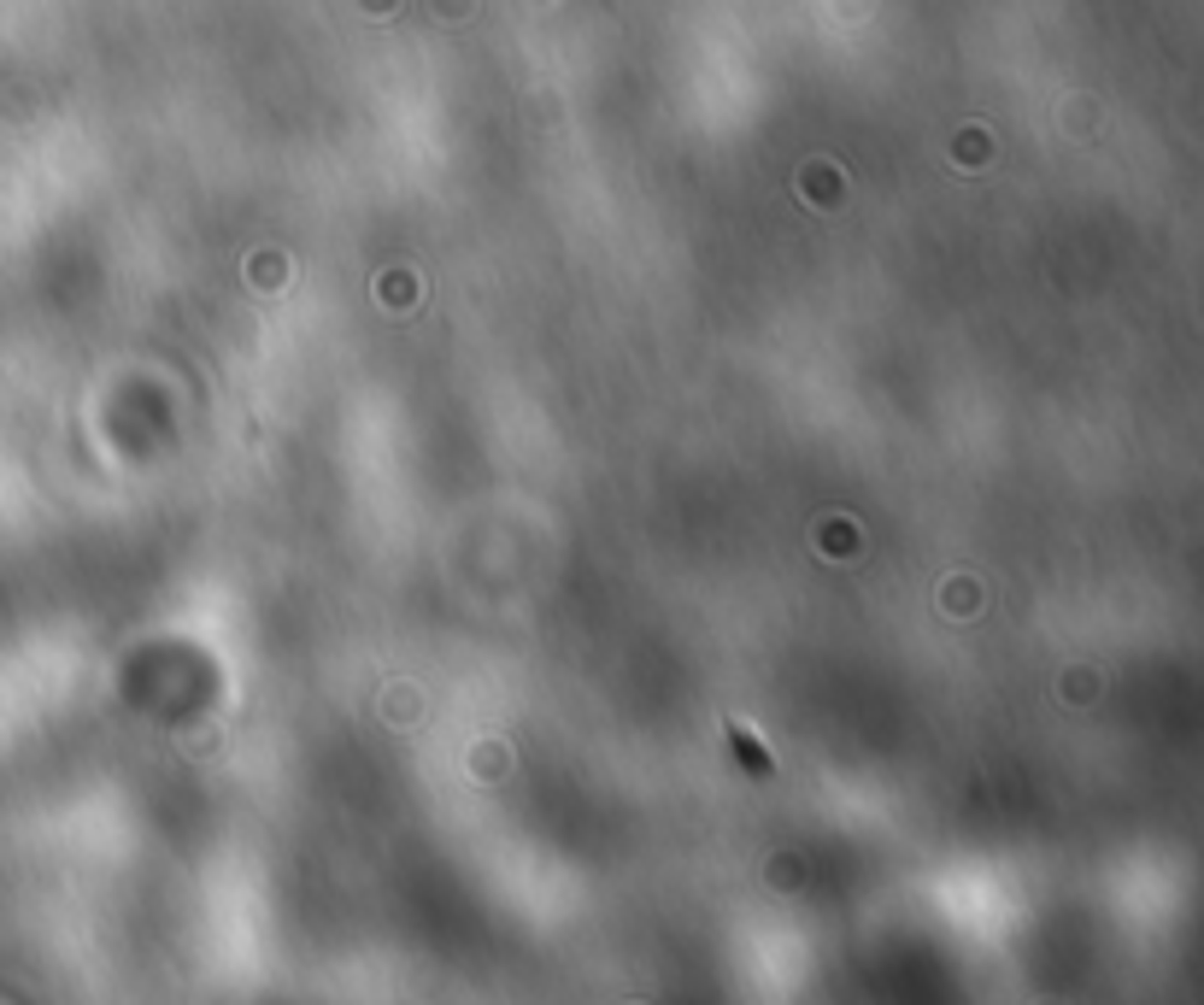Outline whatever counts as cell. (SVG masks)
<instances>
[{
  "label": "cell",
  "mask_w": 1204,
  "mask_h": 1005,
  "mask_svg": "<svg viewBox=\"0 0 1204 1005\" xmlns=\"http://www.w3.org/2000/svg\"><path fill=\"white\" fill-rule=\"evenodd\" d=\"M728 747H734V753H740V764H746V770H752V776H770V758L758 753V741H752V735H746V730H740V724H728Z\"/></svg>",
  "instance_id": "6da1fadb"
}]
</instances>
